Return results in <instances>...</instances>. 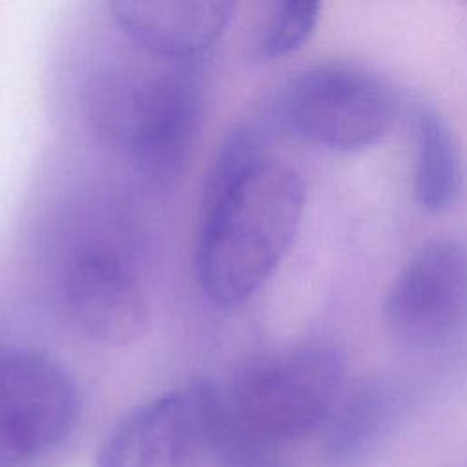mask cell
Masks as SVG:
<instances>
[{
  "label": "cell",
  "instance_id": "cell-1",
  "mask_svg": "<svg viewBox=\"0 0 467 467\" xmlns=\"http://www.w3.org/2000/svg\"><path fill=\"white\" fill-rule=\"evenodd\" d=\"M305 197L301 175L265 155L250 130L230 133L208 175L193 254L212 301L239 305L263 286L297 235Z\"/></svg>",
  "mask_w": 467,
  "mask_h": 467
},
{
  "label": "cell",
  "instance_id": "cell-2",
  "mask_svg": "<svg viewBox=\"0 0 467 467\" xmlns=\"http://www.w3.org/2000/svg\"><path fill=\"white\" fill-rule=\"evenodd\" d=\"M95 139L126 157L157 186H170L190 161L204 119V95L182 71L115 67L84 91Z\"/></svg>",
  "mask_w": 467,
  "mask_h": 467
},
{
  "label": "cell",
  "instance_id": "cell-3",
  "mask_svg": "<svg viewBox=\"0 0 467 467\" xmlns=\"http://www.w3.org/2000/svg\"><path fill=\"white\" fill-rule=\"evenodd\" d=\"M343 385V354L332 345L306 343L254 358L224 396L244 425L286 447L325 427Z\"/></svg>",
  "mask_w": 467,
  "mask_h": 467
},
{
  "label": "cell",
  "instance_id": "cell-4",
  "mask_svg": "<svg viewBox=\"0 0 467 467\" xmlns=\"http://www.w3.org/2000/svg\"><path fill=\"white\" fill-rule=\"evenodd\" d=\"M279 119L297 139L356 151L378 142L394 122L389 88L372 73L339 62L317 64L288 80Z\"/></svg>",
  "mask_w": 467,
  "mask_h": 467
},
{
  "label": "cell",
  "instance_id": "cell-5",
  "mask_svg": "<svg viewBox=\"0 0 467 467\" xmlns=\"http://www.w3.org/2000/svg\"><path fill=\"white\" fill-rule=\"evenodd\" d=\"M78 410L77 387L51 356L0 348V467H27L57 447Z\"/></svg>",
  "mask_w": 467,
  "mask_h": 467
},
{
  "label": "cell",
  "instance_id": "cell-6",
  "mask_svg": "<svg viewBox=\"0 0 467 467\" xmlns=\"http://www.w3.org/2000/svg\"><path fill=\"white\" fill-rule=\"evenodd\" d=\"M394 339L438 350L467 334V246L454 239L425 243L401 268L385 301Z\"/></svg>",
  "mask_w": 467,
  "mask_h": 467
},
{
  "label": "cell",
  "instance_id": "cell-7",
  "mask_svg": "<svg viewBox=\"0 0 467 467\" xmlns=\"http://www.w3.org/2000/svg\"><path fill=\"white\" fill-rule=\"evenodd\" d=\"M221 394L201 379L135 407L102 441L97 467H201Z\"/></svg>",
  "mask_w": 467,
  "mask_h": 467
},
{
  "label": "cell",
  "instance_id": "cell-8",
  "mask_svg": "<svg viewBox=\"0 0 467 467\" xmlns=\"http://www.w3.org/2000/svg\"><path fill=\"white\" fill-rule=\"evenodd\" d=\"M62 305L78 332L93 341L124 347L150 325V303L131 263L106 243H88L66 261Z\"/></svg>",
  "mask_w": 467,
  "mask_h": 467
},
{
  "label": "cell",
  "instance_id": "cell-9",
  "mask_svg": "<svg viewBox=\"0 0 467 467\" xmlns=\"http://www.w3.org/2000/svg\"><path fill=\"white\" fill-rule=\"evenodd\" d=\"M119 27L159 57L184 58L210 47L230 26V0H119L109 4Z\"/></svg>",
  "mask_w": 467,
  "mask_h": 467
},
{
  "label": "cell",
  "instance_id": "cell-10",
  "mask_svg": "<svg viewBox=\"0 0 467 467\" xmlns=\"http://www.w3.org/2000/svg\"><path fill=\"white\" fill-rule=\"evenodd\" d=\"M394 394L379 383H363L341 396L325 423V458L334 467L361 460L389 427L396 412Z\"/></svg>",
  "mask_w": 467,
  "mask_h": 467
},
{
  "label": "cell",
  "instance_id": "cell-11",
  "mask_svg": "<svg viewBox=\"0 0 467 467\" xmlns=\"http://www.w3.org/2000/svg\"><path fill=\"white\" fill-rule=\"evenodd\" d=\"M462 175V153L451 126L436 111L421 109L414 171L418 204L429 212L449 208L460 193Z\"/></svg>",
  "mask_w": 467,
  "mask_h": 467
},
{
  "label": "cell",
  "instance_id": "cell-12",
  "mask_svg": "<svg viewBox=\"0 0 467 467\" xmlns=\"http://www.w3.org/2000/svg\"><path fill=\"white\" fill-rule=\"evenodd\" d=\"M206 462L212 467H286L285 447L244 425L224 392L212 420Z\"/></svg>",
  "mask_w": 467,
  "mask_h": 467
},
{
  "label": "cell",
  "instance_id": "cell-13",
  "mask_svg": "<svg viewBox=\"0 0 467 467\" xmlns=\"http://www.w3.org/2000/svg\"><path fill=\"white\" fill-rule=\"evenodd\" d=\"M319 2L277 0L257 24L250 42L259 58H279L301 47L319 20Z\"/></svg>",
  "mask_w": 467,
  "mask_h": 467
}]
</instances>
